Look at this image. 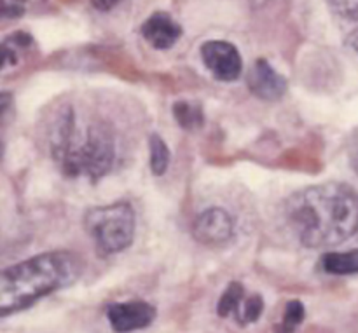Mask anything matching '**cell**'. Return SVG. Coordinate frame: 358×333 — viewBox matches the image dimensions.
Returning <instances> with one entry per match:
<instances>
[{
    "instance_id": "6da1fadb",
    "label": "cell",
    "mask_w": 358,
    "mask_h": 333,
    "mask_svg": "<svg viewBox=\"0 0 358 333\" xmlns=\"http://www.w3.org/2000/svg\"><path fill=\"white\" fill-rule=\"evenodd\" d=\"M285 215L303 246H339L358 230V194L339 182L311 185L287 201Z\"/></svg>"
},
{
    "instance_id": "9a60e30c",
    "label": "cell",
    "mask_w": 358,
    "mask_h": 333,
    "mask_svg": "<svg viewBox=\"0 0 358 333\" xmlns=\"http://www.w3.org/2000/svg\"><path fill=\"white\" fill-rule=\"evenodd\" d=\"M262 311H264V302H262L261 295H252L250 299L243 300V307L238 313V321L240 323H255L261 318Z\"/></svg>"
},
{
    "instance_id": "9c48e42d",
    "label": "cell",
    "mask_w": 358,
    "mask_h": 333,
    "mask_svg": "<svg viewBox=\"0 0 358 333\" xmlns=\"http://www.w3.org/2000/svg\"><path fill=\"white\" fill-rule=\"evenodd\" d=\"M142 35L156 49H170L182 37V27L166 13H156L142 24Z\"/></svg>"
},
{
    "instance_id": "ac0fdd59",
    "label": "cell",
    "mask_w": 358,
    "mask_h": 333,
    "mask_svg": "<svg viewBox=\"0 0 358 333\" xmlns=\"http://www.w3.org/2000/svg\"><path fill=\"white\" fill-rule=\"evenodd\" d=\"M16 61V51L13 49V45L9 42H2L0 44V70L7 65H14Z\"/></svg>"
},
{
    "instance_id": "d6986e66",
    "label": "cell",
    "mask_w": 358,
    "mask_h": 333,
    "mask_svg": "<svg viewBox=\"0 0 358 333\" xmlns=\"http://www.w3.org/2000/svg\"><path fill=\"white\" fill-rule=\"evenodd\" d=\"M119 2H121V0H91L94 9L101 10V13H107V10L114 9Z\"/></svg>"
},
{
    "instance_id": "e0dca14e",
    "label": "cell",
    "mask_w": 358,
    "mask_h": 333,
    "mask_svg": "<svg viewBox=\"0 0 358 333\" xmlns=\"http://www.w3.org/2000/svg\"><path fill=\"white\" fill-rule=\"evenodd\" d=\"M24 13V0H0V20L20 17Z\"/></svg>"
},
{
    "instance_id": "5bb4252c",
    "label": "cell",
    "mask_w": 358,
    "mask_h": 333,
    "mask_svg": "<svg viewBox=\"0 0 358 333\" xmlns=\"http://www.w3.org/2000/svg\"><path fill=\"white\" fill-rule=\"evenodd\" d=\"M304 316H306V309H304L303 302L292 300V302L287 304L282 323H280V327H276V333H294L304 321Z\"/></svg>"
},
{
    "instance_id": "277c9868",
    "label": "cell",
    "mask_w": 358,
    "mask_h": 333,
    "mask_svg": "<svg viewBox=\"0 0 358 333\" xmlns=\"http://www.w3.org/2000/svg\"><path fill=\"white\" fill-rule=\"evenodd\" d=\"M135 212L126 201L91 208L84 215V229L105 255L121 253L135 237Z\"/></svg>"
},
{
    "instance_id": "7a4b0ae2",
    "label": "cell",
    "mask_w": 358,
    "mask_h": 333,
    "mask_svg": "<svg viewBox=\"0 0 358 333\" xmlns=\"http://www.w3.org/2000/svg\"><path fill=\"white\" fill-rule=\"evenodd\" d=\"M51 156L70 178L98 182L115 163V138L110 126L101 121L80 124L72 107L56 114L49 128Z\"/></svg>"
},
{
    "instance_id": "ba28073f",
    "label": "cell",
    "mask_w": 358,
    "mask_h": 333,
    "mask_svg": "<svg viewBox=\"0 0 358 333\" xmlns=\"http://www.w3.org/2000/svg\"><path fill=\"white\" fill-rule=\"evenodd\" d=\"M248 89L259 100L276 101L287 93V80L285 77L280 75L268 59L261 58L254 63L252 70L247 77Z\"/></svg>"
},
{
    "instance_id": "30bf717a",
    "label": "cell",
    "mask_w": 358,
    "mask_h": 333,
    "mask_svg": "<svg viewBox=\"0 0 358 333\" xmlns=\"http://www.w3.org/2000/svg\"><path fill=\"white\" fill-rule=\"evenodd\" d=\"M322 269L336 276L358 274V250L329 251L322 257Z\"/></svg>"
},
{
    "instance_id": "603a6c76",
    "label": "cell",
    "mask_w": 358,
    "mask_h": 333,
    "mask_svg": "<svg viewBox=\"0 0 358 333\" xmlns=\"http://www.w3.org/2000/svg\"><path fill=\"white\" fill-rule=\"evenodd\" d=\"M2 152H3V147H2V143H0V159H2Z\"/></svg>"
},
{
    "instance_id": "2e32d148",
    "label": "cell",
    "mask_w": 358,
    "mask_h": 333,
    "mask_svg": "<svg viewBox=\"0 0 358 333\" xmlns=\"http://www.w3.org/2000/svg\"><path fill=\"white\" fill-rule=\"evenodd\" d=\"M329 2L338 16L358 21V0H329Z\"/></svg>"
},
{
    "instance_id": "5b68a950",
    "label": "cell",
    "mask_w": 358,
    "mask_h": 333,
    "mask_svg": "<svg viewBox=\"0 0 358 333\" xmlns=\"http://www.w3.org/2000/svg\"><path fill=\"white\" fill-rule=\"evenodd\" d=\"M201 58L213 77L222 82H233L241 75L243 59L234 44L227 40H208L201 45Z\"/></svg>"
},
{
    "instance_id": "3957f363",
    "label": "cell",
    "mask_w": 358,
    "mask_h": 333,
    "mask_svg": "<svg viewBox=\"0 0 358 333\" xmlns=\"http://www.w3.org/2000/svg\"><path fill=\"white\" fill-rule=\"evenodd\" d=\"M83 262L72 251H45L0 271V318L23 311L38 299L73 285Z\"/></svg>"
},
{
    "instance_id": "7c38bea8",
    "label": "cell",
    "mask_w": 358,
    "mask_h": 333,
    "mask_svg": "<svg viewBox=\"0 0 358 333\" xmlns=\"http://www.w3.org/2000/svg\"><path fill=\"white\" fill-rule=\"evenodd\" d=\"M243 300L245 290L241 286V283H229V286L224 290L222 297H220L219 304H217V313H219L220 318H227L231 314H234L238 318V313H240L241 306H243Z\"/></svg>"
},
{
    "instance_id": "ffe728a7",
    "label": "cell",
    "mask_w": 358,
    "mask_h": 333,
    "mask_svg": "<svg viewBox=\"0 0 358 333\" xmlns=\"http://www.w3.org/2000/svg\"><path fill=\"white\" fill-rule=\"evenodd\" d=\"M10 105H13V94H10V93H0V121H2L3 115L9 112Z\"/></svg>"
},
{
    "instance_id": "7402d4cb",
    "label": "cell",
    "mask_w": 358,
    "mask_h": 333,
    "mask_svg": "<svg viewBox=\"0 0 358 333\" xmlns=\"http://www.w3.org/2000/svg\"><path fill=\"white\" fill-rule=\"evenodd\" d=\"M269 0H248V3H250L252 7H254V9H259V7H262V6H266V3H268Z\"/></svg>"
},
{
    "instance_id": "4fadbf2b",
    "label": "cell",
    "mask_w": 358,
    "mask_h": 333,
    "mask_svg": "<svg viewBox=\"0 0 358 333\" xmlns=\"http://www.w3.org/2000/svg\"><path fill=\"white\" fill-rule=\"evenodd\" d=\"M149 152H150V171L156 177H161L168 171L170 166V149L164 143L159 135H152L149 138Z\"/></svg>"
},
{
    "instance_id": "52a82bcc",
    "label": "cell",
    "mask_w": 358,
    "mask_h": 333,
    "mask_svg": "<svg viewBox=\"0 0 358 333\" xmlns=\"http://www.w3.org/2000/svg\"><path fill=\"white\" fill-rule=\"evenodd\" d=\"M107 318L115 333H129L149 327L156 320V309L142 300L112 304L107 309Z\"/></svg>"
},
{
    "instance_id": "8fae6325",
    "label": "cell",
    "mask_w": 358,
    "mask_h": 333,
    "mask_svg": "<svg viewBox=\"0 0 358 333\" xmlns=\"http://www.w3.org/2000/svg\"><path fill=\"white\" fill-rule=\"evenodd\" d=\"M173 117L178 122V126L187 129V131H194V129L201 128L203 122H205L201 107L184 100L177 101L173 105Z\"/></svg>"
},
{
    "instance_id": "44dd1931",
    "label": "cell",
    "mask_w": 358,
    "mask_h": 333,
    "mask_svg": "<svg viewBox=\"0 0 358 333\" xmlns=\"http://www.w3.org/2000/svg\"><path fill=\"white\" fill-rule=\"evenodd\" d=\"M346 42H348V45L353 49V51L358 52V30L353 31V34L346 38Z\"/></svg>"
},
{
    "instance_id": "8992f818",
    "label": "cell",
    "mask_w": 358,
    "mask_h": 333,
    "mask_svg": "<svg viewBox=\"0 0 358 333\" xmlns=\"http://www.w3.org/2000/svg\"><path fill=\"white\" fill-rule=\"evenodd\" d=\"M192 234L196 241L206 246H220L233 237L234 222L226 209L210 208L194 220Z\"/></svg>"
}]
</instances>
